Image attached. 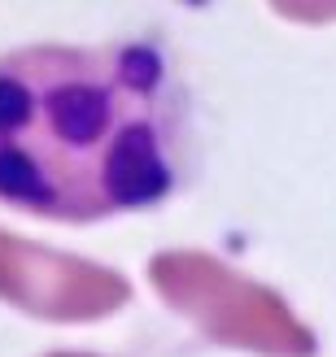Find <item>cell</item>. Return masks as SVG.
<instances>
[{
  "label": "cell",
  "mask_w": 336,
  "mask_h": 357,
  "mask_svg": "<svg viewBox=\"0 0 336 357\" xmlns=\"http://www.w3.org/2000/svg\"><path fill=\"white\" fill-rule=\"evenodd\" d=\"M184 170V100L162 52L27 48L0 57V201L101 222L166 201Z\"/></svg>",
  "instance_id": "1"
}]
</instances>
